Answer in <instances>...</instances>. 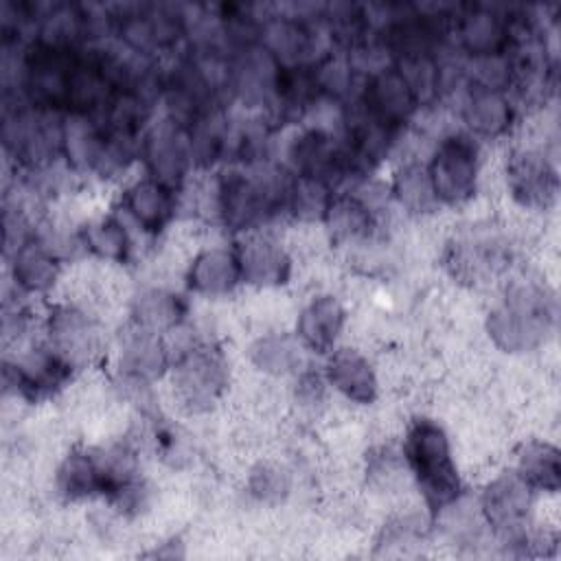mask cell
I'll return each mask as SVG.
<instances>
[{
	"label": "cell",
	"instance_id": "1",
	"mask_svg": "<svg viewBox=\"0 0 561 561\" xmlns=\"http://www.w3.org/2000/svg\"><path fill=\"white\" fill-rule=\"evenodd\" d=\"M557 322V300L535 280L515 283L489 311L486 331L506 353H526L546 342Z\"/></svg>",
	"mask_w": 561,
	"mask_h": 561
},
{
	"label": "cell",
	"instance_id": "2",
	"mask_svg": "<svg viewBox=\"0 0 561 561\" xmlns=\"http://www.w3.org/2000/svg\"><path fill=\"white\" fill-rule=\"evenodd\" d=\"M403 460L423 493L425 504L438 513L458 502L462 482L445 430L427 416L414 419L403 438Z\"/></svg>",
	"mask_w": 561,
	"mask_h": 561
},
{
	"label": "cell",
	"instance_id": "3",
	"mask_svg": "<svg viewBox=\"0 0 561 561\" xmlns=\"http://www.w3.org/2000/svg\"><path fill=\"white\" fill-rule=\"evenodd\" d=\"M438 204H462L476 195L480 173L478 142L465 134H447L425 164Z\"/></svg>",
	"mask_w": 561,
	"mask_h": 561
},
{
	"label": "cell",
	"instance_id": "4",
	"mask_svg": "<svg viewBox=\"0 0 561 561\" xmlns=\"http://www.w3.org/2000/svg\"><path fill=\"white\" fill-rule=\"evenodd\" d=\"M226 381V359L210 344H195L182 351L173 364L175 394L193 412L208 410L221 397Z\"/></svg>",
	"mask_w": 561,
	"mask_h": 561
},
{
	"label": "cell",
	"instance_id": "5",
	"mask_svg": "<svg viewBox=\"0 0 561 561\" xmlns=\"http://www.w3.org/2000/svg\"><path fill=\"white\" fill-rule=\"evenodd\" d=\"M451 28L467 57L508 53L515 44V18H508L489 4L462 7L454 18Z\"/></svg>",
	"mask_w": 561,
	"mask_h": 561
},
{
	"label": "cell",
	"instance_id": "6",
	"mask_svg": "<svg viewBox=\"0 0 561 561\" xmlns=\"http://www.w3.org/2000/svg\"><path fill=\"white\" fill-rule=\"evenodd\" d=\"M359 105L379 123L397 131L414 116L421 103L408 79L392 64L381 66L366 77L359 92Z\"/></svg>",
	"mask_w": 561,
	"mask_h": 561
},
{
	"label": "cell",
	"instance_id": "7",
	"mask_svg": "<svg viewBox=\"0 0 561 561\" xmlns=\"http://www.w3.org/2000/svg\"><path fill=\"white\" fill-rule=\"evenodd\" d=\"M533 493L515 471L500 473L482 491L480 513L491 528L519 541L524 539L522 528L530 515Z\"/></svg>",
	"mask_w": 561,
	"mask_h": 561
},
{
	"label": "cell",
	"instance_id": "8",
	"mask_svg": "<svg viewBox=\"0 0 561 561\" xmlns=\"http://www.w3.org/2000/svg\"><path fill=\"white\" fill-rule=\"evenodd\" d=\"M287 153L294 175L316 178L327 182L329 186H333L337 180L346 178L353 171L344 145L335 142V138L320 127H311L298 134L291 140Z\"/></svg>",
	"mask_w": 561,
	"mask_h": 561
},
{
	"label": "cell",
	"instance_id": "9",
	"mask_svg": "<svg viewBox=\"0 0 561 561\" xmlns=\"http://www.w3.org/2000/svg\"><path fill=\"white\" fill-rule=\"evenodd\" d=\"M140 156L147 164L149 178L171 186L180 188V184L186 178L188 167L193 164L191 147L186 138V129L171 118L156 125L140 145Z\"/></svg>",
	"mask_w": 561,
	"mask_h": 561
},
{
	"label": "cell",
	"instance_id": "10",
	"mask_svg": "<svg viewBox=\"0 0 561 561\" xmlns=\"http://www.w3.org/2000/svg\"><path fill=\"white\" fill-rule=\"evenodd\" d=\"M72 366L48 344L35 346L13 364H4V383L26 399H42L59 390L72 375Z\"/></svg>",
	"mask_w": 561,
	"mask_h": 561
},
{
	"label": "cell",
	"instance_id": "11",
	"mask_svg": "<svg viewBox=\"0 0 561 561\" xmlns=\"http://www.w3.org/2000/svg\"><path fill=\"white\" fill-rule=\"evenodd\" d=\"M506 173L511 195L522 206L548 208L557 199L559 178L546 153L535 149H519L511 156Z\"/></svg>",
	"mask_w": 561,
	"mask_h": 561
},
{
	"label": "cell",
	"instance_id": "12",
	"mask_svg": "<svg viewBox=\"0 0 561 561\" xmlns=\"http://www.w3.org/2000/svg\"><path fill=\"white\" fill-rule=\"evenodd\" d=\"M46 335L48 346L72 368L90 362V357L96 353L99 331L94 322L77 307H55L46 320Z\"/></svg>",
	"mask_w": 561,
	"mask_h": 561
},
{
	"label": "cell",
	"instance_id": "13",
	"mask_svg": "<svg viewBox=\"0 0 561 561\" xmlns=\"http://www.w3.org/2000/svg\"><path fill=\"white\" fill-rule=\"evenodd\" d=\"M241 280L256 287H276L289 278L291 261L285 248L270 234L250 232L237 248Z\"/></svg>",
	"mask_w": 561,
	"mask_h": 561
},
{
	"label": "cell",
	"instance_id": "14",
	"mask_svg": "<svg viewBox=\"0 0 561 561\" xmlns=\"http://www.w3.org/2000/svg\"><path fill=\"white\" fill-rule=\"evenodd\" d=\"M169 368V353L158 333L134 329L123 337V346L118 353V370L123 379L131 386H149L160 379Z\"/></svg>",
	"mask_w": 561,
	"mask_h": 561
},
{
	"label": "cell",
	"instance_id": "15",
	"mask_svg": "<svg viewBox=\"0 0 561 561\" xmlns=\"http://www.w3.org/2000/svg\"><path fill=\"white\" fill-rule=\"evenodd\" d=\"M324 379L353 403L368 405L377 399V375L370 362L355 348H333L324 364Z\"/></svg>",
	"mask_w": 561,
	"mask_h": 561
},
{
	"label": "cell",
	"instance_id": "16",
	"mask_svg": "<svg viewBox=\"0 0 561 561\" xmlns=\"http://www.w3.org/2000/svg\"><path fill=\"white\" fill-rule=\"evenodd\" d=\"M123 208L140 230L158 234L175 215V188L147 175L125 188Z\"/></svg>",
	"mask_w": 561,
	"mask_h": 561
},
{
	"label": "cell",
	"instance_id": "17",
	"mask_svg": "<svg viewBox=\"0 0 561 561\" xmlns=\"http://www.w3.org/2000/svg\"><path fill=\"white\" fill-rule=\"evenodd\" d=\"M344 322L346 311L342 302L331 294H322L302 307L296 320V335L307 351L331 353L344 329Z\"/></svg>",
	"mask_w": 561,
	"mask_h": 561
},
{
	"label": "cell",
	"instance_id": "18",
	"mask_svg": "<svg viewBox=\"0 0 561 561\" xmlns=\"http://www.w3.org/2000/svg\"><path fill=\"white\" fill-rule=\"evenodd\" d=\"M186 283L195 294L224 296L232 291L241 280V265L237 250L210 245L202 250L186 272Z\"/></svg>",
	"mask_w": 561,
	"mask_h": 561
},
{
	"label": "cell",
	"instance_id": "19",
	"mask_svg": "<svg viewBox=\"0 0 561 561\" xmlns=\"http://www.w3.org/2000/svg\"><path fill=\"white\" fill-rule=\"evenodd\" d=\"M515 107L506 92L469 88V94L462 103V121L469 131L484 138H497L506 134L513 125Z\"/></svg>",
	"mask_w": 561,
	"mask_h": 561
},
{
	"label": "cell",
	"instance_id": "20",
	"mask_svg": "<svg viewBox=\"0 0 561 561\" xmlns=\"http://www.w3.org/2000/svg\"><path fill=\"white\" fill-rule=\"evenodd\" d=\"M11 259V274L15 285L26 294L48 291L59 276V261L48 248H44L37 237L20 248Z\"/></svg>",
	"mask_w": 561,
	"mask_h": 561
},
{
	"label": "cell",
	"instance_id": "21",
	"mask_svg": "<svg viewBox=\"0 0 561 561\" xmlns=\"http://www.w3.org/2000/svg\"><path fill=\"white\" fill-rule=\"evenodd\" d=\"M184 311V300L162 287H147L131 302L134 324L158 335L175 329L182 322Z\"/></svg>",
	"mask_w": 561,
	"mask_h": 561
},
{
	"label": "cell",
	"instance_id": "22",
	"mask_svg": "<svg viewBox=\"0 0 561 561\" xmlns=\"http://www.w3.org/2000/svg\"><path fill=\"white\" fill-rule=\"evenodd\" d=\"M340 241H366L377 224L370 204L359 195H333L322 219Z\"/></svg>",
	"mask_w": 561,
	"mask_h": 561
},
{
	"label": "cell",
	"instance_id": "23",
	"mask_svg": "<svg viewBox=\"0 0 561 561\" xmlns=\"http://www.w3.org/2000/svg\"><path fill=\"white\" fill-rule=\"evenodd\" d=\"M515 473L533 489L554 493L559 489V449L548 440H528L517 451Z\"/></svg>",
	"mask_w": 561,
	"mask_h": 561
},
{
	"label": "cell",
	"instance_id": "24",
	"mask_svg": "<svg viewBox=\"0 0 561 561\" xmlns=\"http://www.w3.org/2000/svg\"><path fill=\"white\" fill-rule=\"evenodd\" d=\"M449 263L456 276L478 280L484 274L497 272L506 263V250L493 237H473L454 245Z\"/></svg>",
	"mask_w": 561,
	"mask_h": 561
},
{
	"label": "cell",
	"instance_id": "25",
	"mask_svg": "<svg viewBox=\"0 0 561 561\" xmlns=\"http://www.w3.org/2000/svg\"><path fill=\"white\" fill-rule=\"evenodd\" d=\"M305 346L298 335L267 333L250 346L252 364L267 375H289L302 366Z\"/></svg>",
	"mask_w": 561,
	"mask_h": 561
},
{
	"label": "cell",
	"instance_id": "26",
	"mask_svg": "<svg viewBox=\"0 0 561 561\" xmlns=\"http://www.w3.org/2000/svg\"><path fill=\"white\" fill-rule=\"evenodd\" d=\"M79 241L85 250L105 261L125 263L131 252V241L125 226L116 217H101L79 230Z\"/></svg>",
	"mask_w": 561,
	"mask_h": 561
},
{
	"label": "cell",
	"instance_id": "27",
	"mask_svg": "<svg viewBox=\"0 0 561 561\" xmlns=\"http://www.w3.org/2000/svg\"><path fill=\"white\" fill-rule=\"evenodd\" d=\"M333 199V186L307 175H291L287 210L302 221H322Z\"/></svg>",
	"mask_w": 561,
	"mask_h": 561
},
{
	"label": "cell",
	"instance_id": "28",
	"mask_svg": "<svg viewBox=\"0 0 561 561\" xmlns=\"http://www.w3.org/2000/svg\"><path fill=\"white\" fill-rule=\"evenodd\" d=\"M392 193L399 199V204L405 206L410 213H427L438 204L425 167L416 162L399 169L392 182Z\"/></svg>",
	"mask_w": 561,
	"mask_h": 561
},
{
	"label": "cell",
	"instance_id": "29",
	"mask_svg": "<svg viewBox=\"0 0 561 561\" xmlns=\"http://www.w3.org/2000/svg\"><path fill=\"white\" fill-rule=\"evenodd\" d=\"M289 476L285 469L272 462H261L250 471L248 478V491L252 497L265 504H276L287 497L289 493Z\"/></svg>",
	"mask_w": 561,
	"mask_h": 561
}]
</instances>
